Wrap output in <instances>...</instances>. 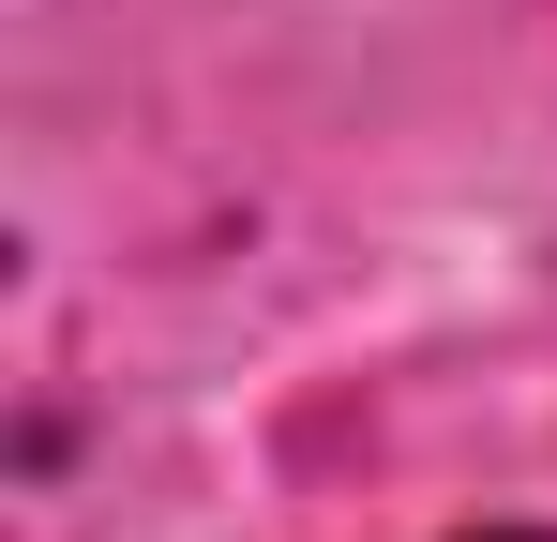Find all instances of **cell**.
<instances>
[{
    "mask_svg": "<svg viewBox=\"0 0 557 542\" xmlns=\"http://www.w3.org/2000/svg\"><path fill=\"white\" fill-rule=\"evenodd\" d=\"M497 542H528V528H497Z\"/></svg>",
    "mask_w": 557,
    "mask_h": 542,
    "instance_id": "1",
    "label": "cell"
}]
</instances>
